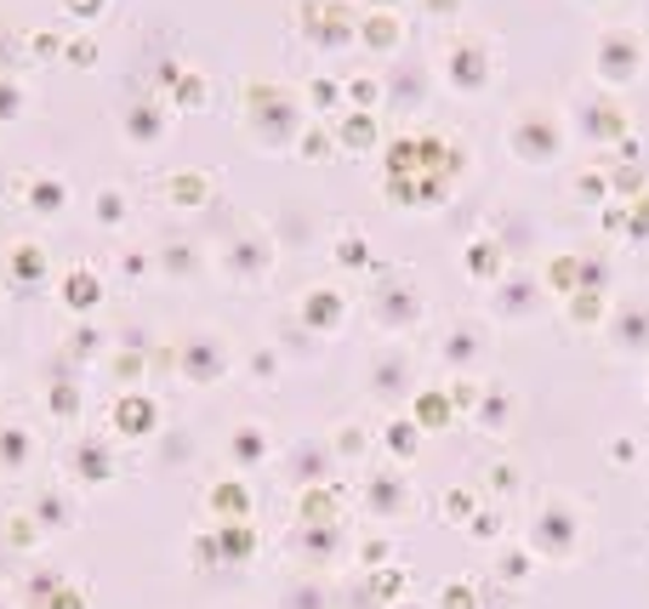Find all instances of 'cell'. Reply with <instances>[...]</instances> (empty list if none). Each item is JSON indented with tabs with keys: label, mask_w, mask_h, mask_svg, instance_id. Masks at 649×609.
<instances>
[{
	"label": "cell",
	"mask_w": 649,
	"mask_h": 609,
	"mask_svg": "<svg viewBox=\"0 0 649 609\" xmlns=\"http://www.w3.org/2000/svg\"><path fill=\"white\" fill-rule=\"evenodd\" d=\"M524 547L541 564H575L581 547H587V513H581V501L564 496V490H547L530 507V541Z\"/></svg>",
	"instance_id": "1"
},
{
	"label": "cell",
	"mask_w": 649,
	"mask_h": 609,
	"mask_svg": "<svg viewBox=\"0 0 649 609\" xmlns=\"http://www.w3.org/2000/svg\"><path fill=\"white\" fill-rule=\"evenodd\" d=\"M643 63H649V46H643L638 29H604V35L593 41V69L587 75H593L598 91L621 97L627 86L643 80Z\"/></svg>",
	"instance_id": "2"
},
{
	"label": "cell",
	"mask_w": 649,
	"mask_h": 609,
	"mask_svg": "<svg viewBox=\"0 0 649 609\" xmlns=\"http://www.w3.org/2000/svg\"><path fill=\"white\" fill-rule=\"evenodd\" d=\"M564 143H570V131L553 109H519V120L507 126V149L519 165H530V172H547V165H559L564 160Z\"/></svg>",
	"instance_id": "3"
},
{
	"label": "cell",
	"mask_w": 649,
	"mask_h": 609,
	"mask_svg": "<svg viewBox=\"0 0 649 609\" xmlns=\"http://www.w3.org/2000/svg\"><path fill=\"white\" fill-rule=\"evenodd\" d=\"M570 131L581 143H627L632 120H627V109H621V97H615V91L587 86V91L570 97Z\"/></svg>",
	"instance_id": "4"
},
{
	"label": "cell",
	"mask_w": 649,
	"mask_h": 609,
	"mask_svg": "<svg viewBox=\"0 0 649 609\" xmlns=\"http://www.w3.org/2000/svg\"><path fill=\"white\" fill-rule=\"evenodd\" d=\"M541 268H507V274L490 285V319L496 325H530L536 308H541Z\"/></svg>",
	"instance_id": "5"
},
{
	"label": "cell",
	"mask_w": 649,
	"mask_h": 609,
	"mask_svg": "<svg viewBox=\"0 0 649 609\" xmlns=\"http://www.w3.org/2000/svg\"><path fill=\"white\" fill-rule=\"evenodd\" d=\"M444 80H451V91H456V97H478V91H485V86L496 80L490 41H478V35L456 41L451 52H444Z\"/></svg>",
	"instance_id": "6"
},
{
	"label": "cell",
	"mask_w": 649,
	"mask_h": 609,
	"mask_svg": "<svg viewBox=\"0 0 649 609\" xmlns=\"http://www.w3.org/2000/svg\"><path fill=\"white\" fill-rule=\"evenodd\" d=\"M604 342L621 359H649V296H627L621 308L604 319Z\"/></svg>",
	"instance_id": "7"
},
{
	"label": "cell",
	"mask_w": 649,
	"mask_h": 609,
	"mask_svg": "<svg viewBox=\"0 0 649 609\" xmlns=\"http://www.w3.org/2000/svg\"><path fill=\"white\" fill-rule=\"evenodd\" d=\"M490 354V330L478 325V319H456V325H444L439 336V359L444 365H456V370H478Z\"/></svg>",
	"instance_id": "8"
},
{
	"label": "cell",
	"mask_w": 649,
	"mask_h": 609,
	"mask_svg": "<svg viewBox=\"0 0 649 609\" xmlns=\"http://www.w3.org/2000/svg\"><path fill=\"white\" fill-rule=\"evenodd\" d=\"M462 262H467V274L478 285H496L507 274V251H501V240H490V233H478V240L462 251Z\"/></svg>",
	"instance_id": "9"
},
{
	"label": "cell",
	"mask_w": 649,
	"mask_h": 609,
	"mask_svg": "<svg viewBox=\"0 0 649 609\" xmlns=\"http://www.w3.org/2000/svg\"><path fill=\"white\" fill-rule=\"evenodd\" d=\"M410 422H417L422 433H439V427H451V422H456V399L444 393V388H422L417 399H410Z\"/></svg>",
	"instance_id": "10"
},
{
	"label": "cell",
	"mask_w": 649,
	"mask_h": 609,
	"mask_svg": "<svg viewBox=\"0 0 649 609\" xmlns=\"http://www.w3.org/2000/svg\"><path fill=\"white\" fill-rule=\"evenodd\" d=\"M473 427L478 433H507L512 427V393L507 388H485V393H478V411H473Z\"/></svg>",
	"instance_id": "11"
},
{
	"label": "cell",
	"mask_w": 649,
	"mask_h": 609,
	"mask_svg": "<svg viewBox=\"0 0 649 609\" xmlns=\"http://www.w3.org/2000/svg\"><path fill=\"white\" fill-rule=\"evenodd\" d=\"M370 513H382V519H393V513H404V507H410V490H404V479H393V472H388V479H370Z\"/></svg>",
	"instance_id": "12"
},
{
	"label": "cell",
	"mask_w": 649,
	"mask_h": 609,
	"mask_svg": "<svg viewBox=\"0 0 649 609\" xmlns=\"http://www.w3.org/2000/svg\"><path fill=\"white\" fill-rule=\"evenodd\" d=\"M302 319L314 325V330H342V296H336V291L302 296Z\"/></svg>",
	"instance_id": "13"
},
{
	"label": "cell",
	"mask_w": 649,
	"mask_h": 609,
	"mask_svg": "<svg viewBox=\"0 0 649 609\" xmlns=\"http://www.w3.org/2000/svg\"><path fill=\"white\" fill-rule=\"evenodd\" d=\"M564 308H570L575 325H598V330H604V319H609V314H604V291H593V285L570 291V296H564Z\"/></svg>",
	"instance_id": "14"
},
{
	"label": "cell",
	"mask_w": 649,
	"mask_h": 609,
	"mask_svg": "<svg viewBox=\"0 0 649 609\" xmlns=\"http://www.w3.org/2000/svg\"><path fill=\"white\" fill-rule=\"evenodd\" d=\"M228 450H234V461H239V467H257V461L268 456V433H262V427H239Z\"/></svg>",
	"instance_id": "15"
},
{
	"label": "cell",
	"mask_w": 649,
	"mask_h": 609,
	"mask_svg": "<svg viewBox=\"0 0 649 609\" xmlns=\"http://www.w3.org/2000/svg\"><path fill=\"white\" fill-rule=\"evenodd\" d=\"M382 438H388V450H393L399 461H410V456H417V445H422V427L404 416V422H388V433H382Z\"/></svg>",
	"instance_id": "16"
},
{
	"label": "cell",
	"mask_w": 649,
	"mask_h": 609,
	"mask_svg": "<svg viewBox=\"0 0 649 609\" xmlns=\"http://www.w3.org/2000/svg\"><path fill=\"white\" fill-rule=\"evenodd\" d=\"M575 199H581V206H609V188H604V172H581L575 177Z\"/></svg>",
	"instance_id": "17"
},
{
	"label": "cell",
	"mask_w": 649,
	"mask_h": 609,
	"mask_svg": "<svg viewBox=\"0 0 649 609\" xmlns=\"http://www.w3.org/2000/svg\"><path fill=\"white\" fill-rule=\"evenodd\" d=\"M604 456H609V467H638V461H643V445H638L632 433H615Z\"/></svg>",
	"instance_id": "18"
},
{
	"label": "cell",
	"mask_w": 649,
	"mask_h": 609,
	"mask_svg": "<svg viewBox=\"0 0 649 609\" xmlns=\"http://www.w3.org/2000/svg\"><path fill=\"white\" fill-rule=\"evenodd\" d=\"M496 569H501V581H524V575L536 569V553H530V547H507Z\"/></svg>",
	"instance_id": "19"
},
{
	"label": "cell",
	"mask_w": 649,
	"mask_h": 609,
	"mask_svg": "<svg viewBox=\"0 0 649 609\" xmlns=\"http://www.w3.org/2000/svg\"><path fill=\"white\" fill-rule=\"evenodd\" d=\"M478 513V496L473 490H444V519H451V524H467Z\"/></svg>",
	"instance_id": "20"
},
{
	"label": "cell",
	"mask_w": 649,
	"mask_h": 609,
	"mask_svg": "<svg viewBox=\"0 0 649 609\" xmlns=\"http://www.w3.org/2000/svg\"><path fill=\"white\" fill-rule=\"evenodd\" d=\"M23 461H29V433L7 427L0 433V467H23Z\"/></svg>",
	"instance_id": "21"
},
{
	"label": "cell",
	"mask_w": 649,
	"mask_h": 609,
	"mask_svg": "<svg viewBox=\"0 0 649 609\" xmlns=\"http://www.w3.org/2000/svg\"><path fill=\"white\" fill-rule=\"evenodd\" d=\"M212 501H217V513H228V519L251 513V496L239 490V485H217V490H212Z\"/></svg>",
	"instance_id": "22"
},
{
	"label": "cell",
	"mask_w": 649,
	"mask_h": 609,
	"mask_svg": "<svg viewBox=\"0 0 649 609\" xmlns=\"http://www.w3.org/2000/svg\"><path fill=\"white\" fill-rule=\"evenodd\" d=\"M439 609H478L473 581H451V587H444V598H439Z\"/></svg>",
	"instance_id": "23"
},
{
	"label": "cell",
	"mask_w": 649,
	"mask_h": 609,
	"mask_svg": "<svg viewBox=\"0 0 649 609\" xmlns=\"http://www.w3.org/2000/svg\"><path fill=\"white\" fill-rule=\"evenodd\" d=\"M467 530H473V535H490V541H496V535H501V513H496V507H478V513L467 519Z\"/></svg>",
	"instance_id": "24"
},
{
	"label": "cell",
	"mask_w": 649,
	"mask_h": 609,
	"mask_svg": "<svg viewBox=\"0 0 649 609\" xmlns=\"http://www.w3.org/2000/svg\"><path fill=\"white\" fill-rule=\"evenodd\" d=\"M120 422H126L131 433H143L154 416H149V404H143V399H126V404H120Z\"/></svg>",
	"instance_id": "25"
},
{
	"label": "cell",
	"mask_w": 649,
	"mask_h": 609,
	"mask_svg": "<svg viewBox=\"0 0 649 609\" xmlns=\"http://www.w3.org/2000/svg\"><path fill=\"white\" fill-rule=\"evenodd\" d=\"M223 558H251V530H228L223 535Z\"/></svg>",
	"instance_id": "26"
},
{
	"label": "cell",
	"mask_w": 649,
	"mask_h": 609,
	"mask_svg": "<svg viewBox=\"0 0 649 609\" xmlns=\"http://www.w3.org/2000/svg\"><path fill=\"white\" fill-rule=\"evenodd\" d=\"M404 382H410L404 365H399V370H376V388H399V393H404Z\"/></svg>",
	"instance_id": "27"
},
{
	"label": "cell",
	"mask_w": 649,
	"mask_h": 609,
	"mask_svg": "<svg viewBox=\"0 0 649 609\" xmlns=\"http://www.w3.org/2000/svg\"><path fill=\"white\" fill-rule=\"evenodd\" d=\"M604 228L609 233H627V211L621 206H604Z\"/></svg>",
	"instance_id": "28"
},
{
	"label": "cell",
	"mask_w": 649,
	"mask_h": 609,
	"mask_svg": "<svg viewBox=\"0 0 649 609\" xmlns=\"http://www.w3.org/2000/svg\"><path fill=\"white\" fill-rule=\"evenodd\" d=\"M325 501H331V496H325V490H314V496H307V507H302V513H307V519H325Z\"/></svg>",
	"instance_id": "29"
},
{
	"label": "cell",
	"mask_w": 649,
	"mask_h": 609,
	"mask_svg": "<svg viewBox=\"0 0 649 609\" xmlns=\"http://www.w3.org/2000/svg\"><path fill=\"white\" fill-rule=\"evenodd\" d=\"M581 7H604V0H581Z\"/></svg>",
	"instance_id": "30"
},
{
	"label": "cell",
	"mask_w": 649,
	"mask_h": 609,
	"mask_svg": "<svg viewBox=\"0 0 649 609\" xmlns=\"http://www.w3.org/2000/svg\"><path fill=\"white\" fill-rule=\"evenodd\" d=\"M399 609H422V603H399Z\"/></svg>",
	"instance_id": "31"
},
{
	"label": "cell",
	"mask_w": 649,
	"mask_h": 609,
	"mask_svg": "<svg viewBox=\"0 0 649 609\" xmlns=\"http://www.w3.org/2000/svg\"><path fill=\"white\" fill-rule=\"evenodd\" d=\"M643 393H649V382H643Z\"/></svg>",
	"instance_id": "32"
}]
</instances>
